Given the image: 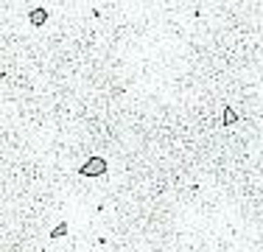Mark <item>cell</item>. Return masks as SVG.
<instances>
[{"mask_svg":"<svg viewBox=\"0 0 263 252\" xmlns=\"http://www.w3.org/2000/svg\"><path fill=\"white\" fill-rule=\"evenodd\" d=\"M104 174H106V160L98 157V154H92L90 160L79 168V177H104Z\"/></svg>","mask_w":263,"mask_h":252,"instance_id":"1","label":"cell"},{"mask_svg":"<svg viewBox=\"0 0 263 252\" xmlns=\"http://www.w3.org/2000/svg\"><path fill=\"white\" fill-rule=\"evenodd\" d=\"M48 12L45 9H31V25H45Z\"/></svg>","mask_w":263,"mask_h":252,"instance_id":"2","label":"cell"},{"mask_svg":"<svg viewBox=\"0 0 263 252\" xmlns=\"http://www.w3.org/2000/svg\"><path fill=\"white\" fill-rule=\"evenodd\" d=\"M235 121H238V115H235V109H232V107H227V109H224V126H232Z\"/></svg>","mask_w":263,"mask_h":252,"instance_id":"3","label":"cell"},{"mask_svg":"<svg viewBox=\"0 0 263 252\" xmlns=\"http://www.w3.org/2000/svg\"><path fill=\"white\" fill-rule=\"evenodd\" d=\"M62 235H68V224H65V221L53 227V233H51V238H62Z\"/></svg>","mask_w":263,"mask_h":252,"instance_id":"4","label":"cell"}]
</instances>
